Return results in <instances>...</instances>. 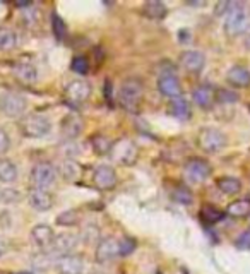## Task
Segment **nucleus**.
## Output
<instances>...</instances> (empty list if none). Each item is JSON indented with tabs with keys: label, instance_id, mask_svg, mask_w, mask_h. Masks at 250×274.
Listing matches in <instances>:
<instances>
[{
	"label": "nucleus",
	"instance_id": "f257e3e1",
	"mask_svg": "<svg viewBox=\"0 0 250 274\" xmlns=\"http://www.w3.org/2000/svg\"><path fill=\"white\" fill-rule=\"evenodd\" d=\"M223 30H224V33L228 36H232V38L250 33V10L244 6V4L235 2L232 10L224 16Z\"/></svg>",
	"mask_w": 250,
	"mask_h": 274
},
{
	"label": "nucleus",
	"instance_id": "f03ea898",
	"mask_svg": "<svg viewBox=\"0 0 250 274\" xmlns=\"http://www.w3.org/2000/svg\"><path fill=\"white\" fill-rule=\"evenodd\" d=\"M144 94L142 84L137 79H127L118 90V104L127 112H136Z\"/></svg>",
	"mask_w": 250,
	"mask_h": 274
},
{
	"label": "nucleus",
	"instance_id": "7ed1b4c3",
	"mask_svg": "<svg viewBox=\"0 0 250 274\" xmlns=\"http://www.w3.org/2000/svg\"><path fill=\"white\" fill-rule=\"evenodd\" d=\"M197 144L208 154H216L226 146V137L216 127H204L197 134Z\"/></svg>",
	"mask_w": 250,
	"mask_h": 274
},
{
	"label": "nucleus",
	"instance_id": "20e7f679",
	"mask_svg": "<svg viewBox=\"0 0 250 274\" xmlns=\"http://www.w3.org/2000/svg\"><path fill=\"white\" fill-rule=\"evenodd\" d=\"M110 156L115 163L124 164V166H130L139 158V149H137L134 140L122 137V139H118L116 142L112 144Z\"/></svg>",
	"mask_w": 250,
	"mask_h": 274
},
{
	"label": "nucleus",
	"instance_id": "39448f33",
	"mask_svg": "<svg viewBox=\"0 0 250 274\" xmlns=\"http://www.w3.org/2000/svg\"><path fill=\"white\" fill-rule=\"evenodd\" d=\"M58 178V172L55 170L54 164L50 163H38L31 170V185L33 188H42V190H48L52 185H55Z\"/></svg>",
	"mask_w": 250,
	"mask_h": 274
},
{
	"label": "nucleus",
	"instance_id": "423d86ee",
	"mask_svg": "<svg viewBox=\"0 0 250 274\" xmlns=\"http://www.w3.org/2000/svg\"><path fill=\"white\" fill-rule=\"evenodd\" d=\"M50 128H52L50 120L38 114L24 116V120L21 122L22 134L30 137V139H42V137H45L50 132Z\"/></svg>",
	"mask_w": 250,
	"mask_h": 274
},
{
	"label": "nucleus",
	"instance_id": "0eeeda50",
	"mask_svg": "<svg viewBox=\"0 0 250 274\" xmlns=\"http://www.w3.org/2000/svg\"><path fill=\"white\" fill-rule=\"evenodd\" d=\"M28 102L18 92H4L0 94V114L9 118H19L26 114Z\"/></svg>",
	"mask_w": 250,
	"mask_h": 274
},
{
	"label": "nucleus",
	"instance_id": "6e6552de",
	"mask_svg": "<svg viewBox=\"0 0 250 274\" xmlns=\"http://www.w3.org/2000/svg\"><path fill=\"white\" fill-rule=\"evenodd\" d=\"M209 175H211V166L206 160L192 158L184 166V176L190 184H202L209 178Z\"/></svg>",
	"mask_w": 250,
	"mask_h": 274
},
{
	"label": "nucleus",
	"instance_id": "1a4fd4ad",
	"mask_svg": "<svg viewBox=\"0 0 250 274\" xmlns=\"http://www.w3.org/2000/svg\"><path fill=\"white\" fill-rule=\"evenodd\" d=\"M96 260L98 262H110V260H114L115 257L120 256V247H118V240L115 238V236H104L96 244Z\"/></svg>",
	"mask_w": 250,
	"mask_h": 274
},
{
	"label": "nucleus",
	"instance_id": "9d476101",
	"mask_svg": "<svg viewBox=\"0 0 250 274\" xmlns=\"http://www.w3.org/2000/svg\"><path fill=\"white\" fill-rule=\"evenodd\" d=\"M158 90L164 98L176 100L182 96V86H180V80L173 72H164V74L160 76L158 79Z\"/></svg>",
	"mask_w": 250,
	"mask_h": 274
},
{
	"label": "nucleus",
	"instance_id": "9b49d317",
	"mask_svg": "<svg viewBox=\"0 0 250 274\" xmlns=\"http://www.w3.org/2000/svg\"><path fill=\"white\" fill-rule=\"evenodd\" d=\"M91 96V84L88 80H72L66 86V98L72 104L84 103Z\"/></svg>",
	"mask_w": 250,
	"mask_h": 274
},
{
	"label": "nucleus",
	"instance_id": "f8f14e48",
	"mask_svg": "<svg viewBox=\"0 0 250 274\" xmlns=\"http://www.w3.org/2000/svg\"><path fill=\"white\" fill-rule=\"evenodd\" d=\"M80 238L74 233H62V235H57L54 238V244H52V250L55 254H58L60 257L62 256H68L78 248Z\"/></svg>",
	"mask_w": 250,
	"mask_h": 274
},
{
	"label": "nucleus",
	"instance_id": "ddd939ff",
	"mask_svg": "<svg viewBox=\"0 0 250 274\" xmlns=\"http://www.w3.org/2000/svg\"><path fill=\"white\" fill-rule=\"evenodd\" d=\"M92 184L100 190H110L116 185V173L112 166H98L92 173Z\"/></svg>",
	"mask_w": 250,
	"mask_h": 274
},
{
	"label": "nucleus",
	"instance_id": "4468645a",
	"mask_svg": "<svg viewBox=\"0 0 250 274\" xmlns=\"http://www.w3.org/2000/svg\"><path fill=\"white\" fill-rule=\"evenodd\" d=\"M28 199H30V206L34 209V211L45 212V211H50V209L54 208V196H52L48 190L31 188Z\"/></svg>",
	"mask_w": 250,
	"mask_h": 274
},
{
	"label": "nucleus",
	"instance_id": "2eb2a0df",
	"mask_svg": "<svg viewBox=\"0 0 250 274\" xmlns=\"http://www.w3.org/2000/svg\"><path fill=\"white\" fill-rule=\"evenodd\" d=\"M82 118L78 114H68L62 118V124H60V132L66 137L67 140H74L80 132H82Z\"/></svg>",
	"mask_w": 250,
	"mask_h": 274
},
{
	"label": "nucleus",
	"instance_id": "dca6fc26",
	"mask_svg": "<svg viewBox=\"0 0 250 274\" xmlns=\"http://www.w3.org/2000/svg\"><path fill=\"white\" fill-rule=\"evenodd\" d=\"M57 271L60 274H82L84 272V260L79 256L68 254V256L58 257Z\"/></svg>",
	"mask_w": 250,
	"mask_h": 274
},
{
	"label": "nucleus",
	"instance_id": "f3484780",
	"mask_svg": "<svg viewBox=\"0 0 250 274\" xmlns=\"http://www.w3.org/2000/svg\"><path fill=\"white\" fill-rule=\"evenodd\" d=\"M180 62H182V67L185 68V70L197 74V72H200L204 68L206 55L199 50H188V52H184L182 54Z\"/></svg>",
	"mask_w": 250,
	"mask_h": 274
},
{
	"label": "nucleus",
	"instance_id": "a211bd4d",
	"mask_svg": "<svg viewBox=\"0 0 250 274\" xmlns=\"http://www.w3.org/2000/svg\"><path fill=\"white\" fill-rule=\"evenodd\" d=\"M226 80L238 90H245L250 86V70L247 67L235 66L226 72Z\"/></svg>",
	"mask_w": 250,
	"mask_h": 274
},
{
	"label": "nucleus",
	"instance_id": "6ab92c4d",
	"mask_svg": "<svg viewBox=\"0 0 250 274\" xmlns=\"http://www.w3.org/2000/svg\"><path fill=\"white\" fill-rule=\"evenodd\" d=\"M31 238H33V242L38 247L46 248V247H52V244H54L55 233L48 224H36V226L31 230Z\"/></svg>",
	"mask_w": 250,
	"mask_h": 274
},
{
	"label": "nucleus",
	"instance_id": "aec40b11",
	"mask_svg": "<svg viewBox=\"0 0 250 274\" xmlns=\"http://www.w3.org/2000/svg\"><path fill=\"white\" fill-rule=\"evenodd\" d=\"M212 100H214V91H212L211 86L208 84H200L196 90L192 91V102L200 108H208L211 106Z\"/></svg>",
	"mask_w": 250,
	"mask_h": 274
},
{
	"label": "nucleus",
	"instance_id": "412c9836",
	"mask_svg": "<svg viewBox=\"0 0 250 274\" xmlns=\"http://www.w3.org/2000/svg\"><path fill=\"white\" fill-rule=\"evenodd\" d=\"M224 214L233 218V220H242V218H247L250 214V200L248 199H238L233 200L228 204Z\"/></svg>",
	"mask_w": 250,
	"mask_h": 274
},
{
	"label": "nucleus",
	"instance_id": "4be33fe9",
	"mask_svg": "<svg viewBox=\"0 0 250 274\" xmlns=\"http://www.w3.org/2000/svg\"><path fill=\"white\" fill-rule=\"evenodd\" d=\"M166 6L160 0H149L142 6V14L149 19H154V21H160V19L166 18Z\"/></svg>",
	"mask_w": 250,
	"mask_h": 274
},
{
	"label": "nucleus",
	"instance_id": "5701e85b",
	"mask_svg": "<svg viewBox=\"0 0 250 274\" xmlns=\"http://www.w3.org/2000/svg\"><path fill=\"white\" fill-rule=\"evenodd\" d=\"M14 74L22 84H34L38 80V72H36L34 66H31V64H19V66H16Z\"/></svg>",
	"mask_w": 250,
	"mask_h": 274
},
{
	"label": "nucleus",
	"instance_id": "b1692460",
	"mask_svg": "<svg viewBox=\"0 0 250 274\" xmlns=\"http://www.w3.org/2000/svg\"><path fill=\"white\" fill-rule=\"evenodd\" d=\"M218 188L224 196H236L242 190V182L235 176H221L216 182Z\"/></svg>",
	"mask_w": 250,
	"mask_h": 274
},
{
	"label": "nucleus",
	"instance_id": "393cba45",
	"mask_svg": "<svg viewBox=\"0 0 250 274\" xmlns=\"http://www.w3.org/2000/svg\"><path fill=\"white\" fill-rule=\"evenodd\" d=\"M80 166L79 163L76 160H66L62 161V164H60V175L64 176V180H67V182H76V180L80 176Z\"/></svg>",
	"mask_w": 250,
	"mask_h": 274
},
{
	"label": "nucleus",
	"instance_id": "a878e982",
	"mask_svg": "<svg viewBox=\"0 0 250 274\" xmlns=\"http://www.w3.org/2000/svg\"><path fill=\"white\" fill-rule=\"evenodd\" d=\"M170 112L178 120H188L190 118V104H188V102L184 98V96H180V98H176V100H172Z\"/></svg>",
	"mask_w": 250,
	"mask_h": 274
},
{
	"label": "nucleus",
	"instance_id": "bb28decb",
	"mask_svg": "<svg viewBox=\"0 0 250 274\" xmlns=\"http://www.w3.org/2000/svg\"><path fill=\"white\" fill-rule=\"evenodd\" d=\"M18 180V166L12 161H0V184H14Z\"/></svg>",
	"mask_w": 250,
	"mask_h": 274
},
{
	"label": "nucleus",
	"instance_id": "cd10ccee",
	"mask_svg": "<svg viewBox=\"0 0 250 274\" xmlns=\"http://www.w3.org/2000/svg\"><path fill=\"white\" fill-rule=\"evenodd\" d=\"M90 142H91V148L94 149V152H96V154H100V156L110 154L112 144H114L110 139H108V137H104V136H102V134L91 136Z\"/></svg>",
	"mask_w": 250,
	"mask_h": 274
},
{
	"label": "nucleus",
	"instance_id": "c85d7f7f",
	"mask_svg": "<svg viewBox=\"0 0 250 274\" xmlns=\"http://www.w3.org/2000/svg\"><path fill=\"white\" fill-rule=\"evenodd\" d=\"M18 46V34L9 28H0V50L9 52Z\"/></svg>",
	"mask_w": 250,
	"mask_h": 274
},
{
	"label": "nucleus",
	"instance_id": "c756f323",
	"mask_svg": "<svg viewBox=\"0 0 250 274\" xmlns=\"http://www.w3.org/2000/svg\"><path fill=\"white\" fill-rule=\"evenodd\" d=\"M200 218H202L204 221H208V223H218V221H221L224 218V212L220 211L218 208L211 204H206L202 206V209H200Z\"/></svg>",
	"mask_w": 250,
	"mask_h": 274
},
{
	"label": "nucleus",
	"instance_id": "7c9ffc66",
	"mask_svg": "<svg viewBox=\"0 0 250 274\" xmlns=\"http://www.w3.org/2000/svg\"><path fill=\"white\" fill-rule=\"evenodd\" d=\"M55 221H57L58 226H66V228L74 226V224L79 223V212L76 211V209H68V211L60 212Z\"/></svg>",
	"mask_w": 250,
	"mask_h": 274
},
{
	"label": "nucleus",
	"instance_id": "2f4dec72",
	"mask_svg": "<svg viewBox=\"0 0 250 274\" xmlns=\"http://www.w3.org/2000/svg\"><path fill=\"white\" fill-rule=\"evenodd\" d=\"M52 30H54V34L57 36V40H64L67 34V28H66V22L64 19L60 18L58 14H52Z\"/></svg>",
	"mask_w": 250,
	"mask_h": 274
},
{
	"label": "nucleus",
	"instance_id": "473e14b6",
	"mask_svg": "<svg viewBox=\"0 0 250 274\" xmlns=\"http://www.w3.org/2000/svg\"><path fill=\"white\" fill-rule=\"evenodd\" d=\"M70 68L74 72H78V74L84 76L88 74V70H90V62H88L86 57H74L72 58V64H70Z\"/></svg>",
	"mask_w": 250,
	"mask_h": 274
},
{
	"label": "nucleus",
	"instance_id": "72a5a7b5",
	"mask_svg": "<svg viewBox=\"0 0 250 274\" xmlns=\"http://www.w3.org/2000/svg\"><path fill=\"white\" fill-rule=\"evenodd\" d=\"M173 199L182 206H190L194 202V196L187 190V188H176V190L173 192Z\"/></svg>",
	"mask_w": 250,
	"mask_h": 274
},
{
	"label": "nucleus",
	"instance_id": "f704fd0d",
	"mask_svg": "<svg viewBox=\"0 0 250 274\" xmlns=\"http://www.w3.org/2000/svg\"><path fill=\"white\" fill-rule=\"evenodd\" d=\"M136 240L134 238H128V236H125V238L118 240V247H120V256H130L132 252L136 250Z\"/></svg>",
	"mask_w": 250,
	"mask_h": 274
},
{
	"label": "nucleus",
	"instance_id": "c9c22d12",
	"mask_svg": "<svg viewBox=\"0 0 250 274\" xmlns=\"http://www.w3.org/2000/svg\"><path fill=\"white\" fill-rule=\"evenodd\" d=\"M235 245L240 250H250V228L240 233L238 238L235 240Z\"/></svg>",
	"mask_w": 250,
	"mask_h": 274
},
{
	"label": "nucleus",
	"instance_id": "e433bc0d",
	"mask_svg": "<svg viewBox=\"0 0 250 274\" xmlns=\"http://www.w3.org/2000/svg\"><path fill=\"white\" fill-rule=\"evenodd\" d=\"M218 100H220L221 103H235L238 102V94L228 90H221L220 94H218Z\"/></svg>",
	"mask_w": 250,
	"mask_h": 274
},
{
	"label": "nucleus",
	"instance_id": "4c0bfd02",
	"mask_svg": "<svg viewBox=\"0 0 250 274\" xmlns=\"http://www.w3.org/2000/svg\"><path fill=\"white\" fill-rule=\"evenodd\" d=\"M10 148V139H9V134H7L4 128H0V156L6 154Z\"/></svg>",
	"mask_w": 250,
	"mask_h": 274
},
{
	"label": "nucleus",
	"instance_id": "58836bf2",
	"mask_svg": "<svg viewBox=\"0 0 250 274\" xmlns=\"http://www.w3.org/2000/svg\"><path fill=\"white\" fill-rule=\"evenodd\" d=\"M235 6V2H220L216 6V14L218 16H226L230 10H232V7Z\"/></svg>",
	"mask_w": 250,
	"mask_h": 274
},
{
	"label": "nucleus",
	"instance_id": "ea45409f",
	"mask_svg": "<svg viewBox=\"0 0 250 274\" xmlns=\"http://www.w3.org/2000/svg\"><path fill=\"white\" fill-rule=\"evenodd\" d=\"M4 250H6V244H4V240L0 238V257H2V254H4Z\"/></svg>",
	"mask_w": 250,
	"mask_h": 274
},
{
	"label": "nucleus",
	"instance_id": "a19ab883",
	"mask_svg": "<svg viewBox=\"0 0 250 274\" xmlns=\"http://www.w3.org/2000/svg\"><path fill=\"white\" fill-rule=\"evenodd\" d=\"M245 46H247L248 50H250V33H248V36H247V40H245Z\"/></svg>",
	"mask_w": 250,
	"mask_h": 274
},
{
	"label": "nucleus",
	"instance_id": "79ce46f5",
	"mask_svg": "<svg viewBox=\"0 0 250 274\" xmlns=\"http://www.w3.org/2000/svg\"><path fill=\"white\" fill-rule=\"evenodd\" d=\"M19 274H34V272H31V271H21Z\"/></svg>",
	"mask_w": 250,
	"mask_h": 274
}]
</instances>
